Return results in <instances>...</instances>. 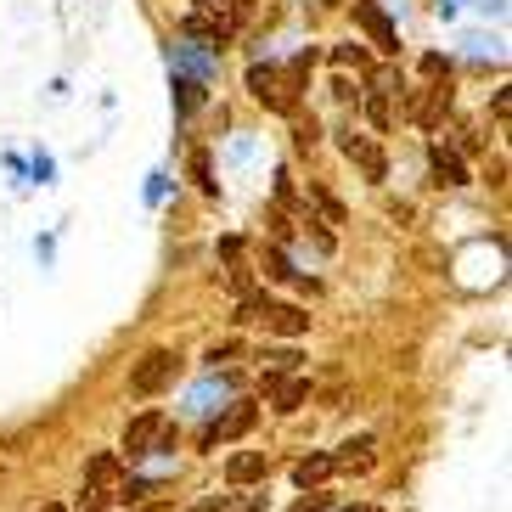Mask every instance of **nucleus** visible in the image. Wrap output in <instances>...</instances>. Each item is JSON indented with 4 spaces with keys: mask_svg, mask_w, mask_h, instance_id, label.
Segmentation results:
<instances>
[{
    "mask_svg": "<svg viewBox=\"0 0 512 512\" xmlns=\"http://www.w3.org/2000/svg\"><path fill=\"white\" fill-rule=\"evenodd\" d=\"M169 445H175V434L164 428L158 411H141V417L124 428V456H130V462H141V456H152V451H169Z\"/></svg>",
    "mask_w": 512,
    "mask_h": 512,
    "instance_id": "2",
    "label": "nucleus"
},
{
    "mask_svg": "<svg viewBox=\"0 0 512 512\" xmlns=\"http://www.w3.org/2000/svg\"><path fill=\"white\" fill-rule=\"evenodd\" d=\"M316 136H321V130H316V119H299V124H293V141H299V152H310V147H316Z\"/></svg>",
    "mask_w": 512,
    "mask_h": 512,
    "instance_id": "16",
    "label": "nucleus"
},
{
    "mask_svg": "<svg viewBox=\"0 0 512 512\" xmlns=\"http://www.w3.org/2000/svg\"><path fill=\"white\" fill-rule=\"evenodd\" d=\"M338 62H355V68H366V51H361V46H344V51H338Z\"/></svg>",
    "mask_w": 512,
    "mask_h": 512,
    "instance_id": "17",
    "label": "nucleus"
},
{
    "mask_svg": "<svg viewBox=\"0 0 512 512\" xmlns=\"http://www.w3.org/2000/svg\"><path fill=\"white\" fill-rule=\"evenodd\" d=\"M259 321H265L271 332H282V338H304V332H310V316H304L299 304H265Z\"/></svg>",
    "mask_w": 512,
    "mask_h": 512,
    "instance_id": "6",
    "label": "nucleus"
},
{
    "mask_svg": "<svg viewBox=\"0 0 512 512\" xmlns=\"http://www.w3.org/2000/svg\"><path fill=\"white\" fill-rule=\"evenodd\" d=\"M355 17H361V29L372 34V46H377V51H400V34H394V23L377 12L372 0H355Z\"/></svg>",
    "mask_w": 512,
    "mask_h": 512,
    "instance_id": "5",
    "label": "nucleus"
},
{
    "mask_svg": "<svg viewBox=\"0 0 512 512\" xmlns=\"http://www.w3.org/2000/svg\"><path fill=\"white\" fill-rule=\"evenodd\" d=\"M304 400H310V383L304 377H276L271 383V411H282V417H293Z\"/></svg>",
    "mask_w": 512,
    "mask_h": 512,
    "instance_id": "7",
    "label": "nucleus"
},
{
    "mask_svg": "<svg viewBox=\"0 0 512 512\" xmlns=\"http://www.w3.org/2000/svg\"><path fill=\"white\" fill-rule=\"evenodd\" d=\"M332 473H338V467H332V456H304V462L293 467V479H299L304 490H310V484H321V479H332Z\"/></svg>",
    "mask_w": 512,
    "mask_h": 512,
    "instance_id": "13",
    "label": "nucleus"
},
{
    "mask_svg": "<svg viewBox=\"0 0 512 512\" xmlns=\"http://www.w3.org/2000/svg\"><path fill=\"white\" fill-rule=\"evenodd\" d=\"M332 467H344V473H366V467H372V434H355L344 451L332 456Z\"/></svg>",
    "mask_w": 512,
    "mask_h": 512,
    "instance_id": "10",
    "label": "nucleus"
},
{
    "mask_svg": "<svg viewBox=\"0 0 512 512\" xmlns=\"http://www.w3.org/2000/svg\"><path fill=\"white\" fill-rule=\"evenodd\" d=\"M175 366H181V355H175V349H152V355H141L136 372H130V394H141V400L164 394L169 383H175Z\"/></svg>",
    "mask_w": 512,
    "mask_h": 512,
    "instance_id": "1",
    "label": "nucleus"
},
{
    "mask_svg": "<svg viewBox=\"0 0 512 512\" xmlns=\"http://www.w3.org/2000/svg\"><path fill=\"white\" fill-rule=\"evenodd\" d=\"M434 175H439V186H467L462 158H456V152H445V147H434Z\"/></svg>",
    "mask_w": 512,
    "mask_h": 512,
    "instance_id": "12",
    "label": "nucleus"
},
{
    "mask_svg": "<svg viewBox=\"0 0 512 512\" xmlns=\"http://www.w3.org/2000/svg\"><path fill=\"white\" fill-rule=\"evenodd\" d=\"M293 512H327V496H304Z\"/></svg>",
    "mask_w": 512,
    "mask_h": 512,
    "instance_id": "18",
    "label": "nucleus"
},
{
    "mask_svg": "<svg viewBox=\"0 0 512 512\" xmlns=\"http://www.w3.org/2000/svg\"><path fill=\"white\" fill-rule=\"evenodd\" d=\"M344 512H377V507H344Z\"/></svg>",
    "mask_w": 512,
    "mask_h": 512,
    "instance_id": "19",
    "label": "nucleus"
},
{
    "mask_svg": "<svg viewBox=\"0 0 512 512\" xmlns=\"http://www.w3.org/2000/svg\"><path fill=\"white\" fill-rule=\"evenodd\" d=\"M366 113H372V124H377V130H389V119H394V113H389V85H377V91H372Z\"/></svg>",
    "mask_w": 512,
    "mask_h": 512,
    "instance_id": "14",
    "label": "nucleus"
},
{
    "mask_svg": "<svg viewBox=\"0 0 512 512\" xmlns=\"http://www.w3.org/2000/svg\"><path fill=\"white\" fill-rule=\"evenodd\" d=\"M254 422H259V406H248V400H237V406H231L226 417H220V422L209 428V445H231V439H242L248 428H254Z\"/></svg>",
    "mask_w": 512,
    "mask_h": 512,
    "instance_id": "3",
    "label": "nucleus"
},
{
    "mask_svg": "<svg viewBox=\"0 0 512 512\" xmlns=\"http://www.w3.org/2000/svg\"><path fill=\"white\" fill-rule=\"evenodd\" d=\"M445 107H451V85H428V91H417V96H411V107H406V113L422 124V130H434Z\"/></svg>",
    "mask_w": 512,
    "mask_h": 512,
    "instance_id": "4",
    "label": "nucleus"
},
{
    "mask_svg": "<svg viewBox=\"0 0 512 512\" xmlns=\"http://www.w3.org/2000/svg\"><path fill=\"white\" fill-rule=\"evenodd\" d=\"M344 152H349V158H355V164L366 169V181H383V175H389V164H383V152H377V141L344 136Z\"/></svg>",
    "mask_w": 512,
    "mask_h": 512,
    "instance_id": "8",
    "label": "nucleus"
},
{
    "mask_svg": "<svg viewBox=\"0 0 512 512\" xmlns=\"http://www.w3.org/2000/svg\"><path fill=\"white\" fill-rule=\"evenodd\" d=\"M259 361H265V383H276V377H293V372H299L304 355H299L293 344H287V349H265Z\"/></svg>",
    "mask_w": 512,
    "mask_h": 512,
    "instance_id": "11",
    "label": "nucleus"
},
{
    "mask_svg": "<svg viewBox=\"0 0 512 512\" xmlns=\"http://www.w3.org/2000/svg\"><path fill=\"white\" fill-rule=\"evenodd\" d=\"M226 479L237 484V490H242V484H259V479H265V456H259V451H237L226 462Z\"/></svg>",
    "mask_w": 512,
    "mask_h": 512,
    "instance_id": "9",
    "label": "nucleus"
},
{
    "mask_svg": "<svg viewBox=\"0 0 512 512\" xmlns=\"http://www.w3.org/2000/svg\"><path fill=\"white\" fill-rule=\"evenodd\" d=\"M119 479V456H91V484L102 490V484Z\"/></svg>",
    "mask_w": 512,
    "mask_h": 512,
    "instance_id": "15",
    "label": "nucleus"
}]
</instances>
